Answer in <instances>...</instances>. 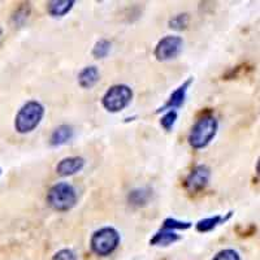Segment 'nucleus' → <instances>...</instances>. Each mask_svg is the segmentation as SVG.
Instances as JSON below:
<instances>
[{
    "label": "nucleus",
    "mask_w": 260,
    "mask_h": 260,
    "mask_svg": "<svg viewBox=\"0 0 260 260\" xmlns=\"http://www.w3.org/2000/svg\"><path fill=\"white\" fill-rule=\"evenodd\" d=\"M217 130H219L217 118L211 113H204L195 121L190 130L189 138H187L189 145L195 150L206 148L213 141L217 134Z\"/></svg>",
    "instance_id": "1"
},
{
    "label": "nucleus",
    "mask_w": 260,
    "mask_h": 260,
    "mask_svg": "<svg viewBox=\"0 0 260 260\" xmlns=\"http://www.w3.org/2000/svg\"><path fill=\"white\" fill-rule=\"evenodd\" d=\"M45 107L37 101H30L21 107L15 118V129L20 134L31 133L43 120Z\"/></svg>",
    "instance_id": "2"
},
{
    "label": "nucleus",
    "mask_w": 260,
    "mask_h": 260,
    "mask_svg": "<svg viewBox=\"0 0 260 260\" xmlns=\"http://www.w3.org/2000/svg\"><path fill=\"white\" fill-rule=\"evenodd\" d=\"M77 191L68 182H57L50 187L46 197L47 204L57 212H67L77 203Z\"/></svg>",
    "instance_id": "3"
},
{
    "label": "nucleus",
    "mask_w": 260,
    "mask_h": 260,
    "mask_svg": "<svg viewBox=\"0 0 260 260\" xmlns=\"http://www.w3.org/2000/svg\"><path fill=\"white\" fill-rule=\"evenodd\" d=\"M121 237L120 233L112 226L101 228L99 231L94 232L90 240L91 251L98 256H108L116 251L120 245Z\"/></svg>",
    "instance_id": "4"
},
{
    "label": "nucleus",
    "mask_w": 260,
    "mask_h": 260,
    "mask_svg": "<svg viewBox=\"0 0 260 260\" xmlns=\"http://www.w3.org/2000/svg\"><path fill=\"white\" fill-rule=\"evenodd\" d=\"M133 99V90L132 87L124 83H117V85L111 86L107 90L106 94L102 98V106L106 108L108 112L117 113L125 110Z\"/></svg>",
    "instance_id": "5"
},
{
    "label": "nucleus",
    "mask_w": 260,
    "mask_h": 260,
    "mask_svg": "<svg viewBox=\"0 0 260 260\" xmlns=\"http://www.w3.org/2000/svg\"><path fill=\"white\" fill-rule=\"evenodd\" d=\"M211 178V169L204 164L195 166L183 180V187L190 194H198L207 187Z\"/></svg>",
    "instance_id": "6"
},
{
    "label": "nucleus",
    "mask_w": 260,
    "mask_h": 260,
    "mask_svg": "<svg viewBox=\"0 0 260 260\" xmlns=\"http://www.w3.org/2000/svg\"><path fill=\"white\" fill-rule=\"evenodd\" d=\"M183 47V41L178 36H167L157 42L154 55L159 61L176 59Z\"/></svg>",
    "instance_id": "7"
},
{
    "label": "nucleus",
    "mask_w": 260,
    "mask_h": 260,
    "mask_svg": "<svg viewBox=\"0 0 260 260\" xmlns=\"http://www.w3.org/2000/svg\"><path fill=\"white\" fill-rule=\"evenodd\" d=\"M192 82H194V78L192 77L187 78V80L180 86V87H177L175 91L172 92L171 96L168 98V101H167L166 103L160 107L159 110L156 111V113L167 112V111H172V110L176 111L177 108L182 107L183 103H185V99H186L187 90H189L190 85H191Z\"/></svg>",
    "instance_id": "8"
},
{
    "label": "nucleus",
    "mask_w": 260,
    "mask_h": 260,
    "mask_svg": "<svg viewBox=\"0 0 260 260\" xmlns=\"http://www.w3.org/2000/svg\"><path fill=\"white\" fill-rule=\"evenodd\" d=\"M85 159L81 156H69L60 160L56 166V173L62 177H69L78 172H81L85 167Z\"/></svg>",
    "instance_id": "9"
},
{
    "label": "nucleus",
    "mask_w": 260,
    "mask_h": 260,
    "mask_svg": "<svg viewBox=\"0 0 260 260\" xmlns=\"http://www.w3.org/2000/svg\"><path fill=\"white\" fill-rule=\"evenodd\" d=\"M99 80H101V73H99V69L95 65L86 67L78 74V85L82 89H91L96 85Z\"/></svg>",
    "instance_id": "10"
},
{
    "label": "nucleus",
    "mask_w": 260,
    "mask_h": 260,
    "mask_svg": "<svg viewBox=\"0 0 260 260\" xmlns=\"http://www.w3.org/2000/svg\"><path fill=\"white\" fill-rule=\"evenodd\" d=\"M74 136L73 127L71 125H60L53 130L50 138V145L52 147H59V146L68 143Z\"/></svg>",
    "instance_id": "11"
},
{
    "label": "nucleus",
    "mask_w": 260,
    "mask_h": 260,
    "mask_svg": "<svg viewBox=\"0 0 260 260\" xmlns=\"http://www.w3.org/2000/svg\"><path fill=\"white\" fill-rule=\"evenodd\" d=\"M180 240L181 236L176 233V232L168 231V229H160L150 240V245L157 246V247H167V246L173 245V243Z\"/></svg>",
    "instance_id": "12"
},
{
    "label": "nucleus",
    "mask_w": 260,
    "mask_h": 260,
    "mask_svg": "<svg viewBox=\"0 0 260 260\" xmlns=\"http://www.w3.org/2000/svg\"><path fill=\"white\" fill-rule=\"evenodd\" d=\"M233 212H229L226 216L221 215H215L212 217H206V219L201 220L195 224V229L199 232V233H207V232L213 231L216 226H219L220 224H224L226 220L231 219V216Z\"/></svg>",
    "instance_id": "13"
},
{
    "label": "nucleus",
    "mask_w": 260,
    "mask_h": 260,
    "mask_svg": "<svg viewBox=\"0 0 260 260\" xmlns=\"http://www.w3.org/2000/svg\"><path fill=\"white\" fill-rule=\"evenodd\" d=\"M76 2L73 0H53L47 3V12L53 17H62L72 11Z\"/></svg>",
    "instance_id": "14"
},
{
    "label": "nucleus",
    "mask_w": 260,
    "mask_h": 260,
    "mask_svg": "<svg viewBox=\"0 0 260 260\" xmlns=\"http://www.w3.org/2000/svg\"><path fill=\"white\" fill-rule=\"evenodd\" d=\"M192 226L191 222L189 221H181V220L177 219H172V217H168V219L164 220L162 222L161 229H168V231H187Z\"/></svg>",
    "instance_id": "15"
},
{
    "label": "nucleus",
    "mask_w": 260,
    "mask_h": 260,
    "mask_svg": "<svg viewBox=\"0 0 260 260\" xmlns=\"http://www.w3.org/2000/svg\"><path fill=\"white\" fill-rule=\"evenodd\" d=\"M111 51V42L107 41V39H101L95 43V46L92 47V56L95 59H103L106 57Z\"/></svg>",
    "instance_id": "16"
},
{
    "label": "nucleus",
    "mask_w": 260,
    "mask_h": 260,
    "mask_svg": "<svg viewBox=\"0 0 260 260\" xmlns=\"http://www.w3.org/2000/svg\"><path fill=\"white\" fill-rule=\"evenodd\" d=\"M150 198V192L145 189H137L129 194V202L134 206H145Z\"/></svg>",
    "instance_id": "17"
},
{
    "label": "nucleus",
    "mask_w": 260,
    "mask_h": 260,
    "mask_svg": "<svg viewBox=\"0 0 260 260\" xmlns=\"http://www.w3.org/2000/svg\"><path fill=\"white\" fill-rule=\"evenodd\" d=\"M176 121H177V111H167L164 116L160 118V125H161L164 130L171 132L173 126H175Z\"/></svg>",
    "instance_id": "18"
},
{
    "label": "nucleus",
    "mask_w": 260,
    "mask_h": 260,
    "mask_svg": "<svg viewBox=\"0 0 260 260\" xmlns=\"http://www.w3.org/2000/svg\"><path fill=\"white\" fill-rule=\"evenodd\" d=\"M189 20L190 17L187 13H181V15L175 16V17L169 20V27L176 30L186 29V26L189 25Z\"/></svg>",
    "instance_id": "19"
},
{
    "label": "nucleus",
    "mask_w": 260,
    "mask_h": 260,
    "mask_svg": "<svg viewBox=\"0 0 260 260\" xmlns=\"http://www.w3.org/2000/svg\"><path fill=\"white\" fill-rule=\"evenodd\" d=\"M212 260H241V256L238 251H236L233 248H225V250L217 252L212 257Z\"/></svg>",
    "instance_id": "20"
},
{
    "label": "nucleus",
    "mask_w": 260,
    "mask_h": 260,
    "mask_svg": "<svg viewBox=\"0 0 260 260\" xmlns=\"http://www.w3.org/2000/svg\"><path fill=\"white\" fill-rule=\"evenodd\" d=\"M51 260H77V255L74 254V251L71 248H62V250L55 252Z\"/></svg>",
    "instance_id": "21"
},
{
    "label": "nucleus",
    "mask_w": 260,
    "mask_h": 260,
    "mask_svg": "<svg viewBox=\"0 0 260 260\" xmlns=\"http://www.w3.org/2000/svg\"><path fill=\"white\" fill-rule=\"evenodd\" d=\"M0 37H2V29H0Z\"/></svg>",
    "instance_id": "22"
},
{
    "label": "nucleus",
    "mask_w": 260,
    "mask_h": 260,
    "mask_svg": "<svg viewBox=\"0 0 260 260\" xmlns=\"http://www.w3.org/2000/svg\"><path fill=\"white\" fill-rule=\"evenodd\" d=\"M0 175H2V169H0Z\"/></svg>",
    "instance_id": "23"
}]
</instances>
